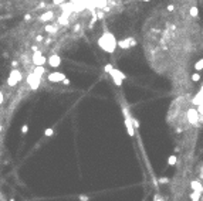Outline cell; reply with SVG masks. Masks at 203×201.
<instances>
[{"label": "cell", "mask_w": 203, "mask_h": 201, "mask_svg": "<svg viewBox=\"0 0 203 201\" xmlns=\"http://www.w3.org/2000/svg\"><path fill=\"white\" fill-rule=\"evenodd\" d=\"M17 65H19L17 61H11V67H13V68H17Z\"/></svg>", "instance_id": "cell-36"}, {"label": "cell", "mask_w": 203, "mask_h": 201, "mask_svg": "<svg viewBox=\"0 0 203 201\" xmlns=\"http://www.w3.org/2000/svg\"><path fill=\"white\" fill-rule=\"evenodd\" d=\"M64 78H67L65 74L60 72V71H53V72L47 74V81H49V82H54V84H56V82H61Z\"/></svg>", "instance_id": "cell-10"}, {"label": "cell", "mask_w": 203, "mask_h": 201, "mask_svg": "<svg viewBox=\"0 0 203 201\" xmlns=\"http://www.w3.org/2000/svg\"><path fill=\"white\" fill-rule=\"evenodd\" d=\"M46 61H47V57L43 55V53H40V51H36V53H33L31 63H33V65H34V67H39V65H43V67H44Z\"/></svg>", "instance_id": "cell-9"}, {"label": "cell", "mask_w": 203, "mask_h": 201, "mask_svg": "<svg viewBox=\"0 0 203 201\" xmlns=\"http://www.w3.org/2000/svg\"><path fill=\"white\" fill-rule=\"evenodd\" d=\"M192 81H200V75H199V74L196 72V74H193V75H192Z\"/></svg>", "instance_id": "cell-28"}, {"label": "cell", "mask_w": 203, "mask_h": 201, "mask_svg": "<svg viewBox=\"0 0 203 201\" xmlns=\"http://www.w3.org/2000/svg\"><path fill=\"white\" fill-rule=\"evenodd\" d=\"M58 24H60V26H68V24H70V17L64 16V14H63V16H60V17H58Z\"/></svg>", "instance_id": "cell-15"}, {"label": "cell", "mask_w": 203, "mask_h": 201, "mask_svg": "<svg viewBox=\"0 0 203 201\" xmlns=\"http://www.w3.org/2000/svg\"><path fill=\"white\" fill-rule=\"evenodd\" d=\"M97 44H98V47L101 50H104L105 53L114 54L115 48H117V38H115V36L112 33L105 30V31L101 34V37L97 40Z\"/></svg>", "instance_id": "cell-1"}, {"label": "cell", "mask_w": 203, "mask_h": 201, "mask_svg": "<svg viewBox=\"0 0 203 201\" xmlns=\"http://www.w3.org/2000/svg\"><path fill=\"white\" fill-rule=\"evenodd\" d=\"M23 80V74L20 72V70H17V68H13L10 74H9V78H7V87L10 88H13V87H16L17 84L20 82V81Z\"/></svg>", "instance_id": "cell-2"}, {"label": "cell", "mask_w": 203, "mask_h": 201, "mask_svg": "<svg viewBox=\"0 0 203 201\" xmlns=\"http://www.w3.org/2000/svg\"><path fill=\"white\" fill-rule=\"evenodd\" d=\"M131 122H132V126H134V129H135V130H138L139 126H141V123L138 122V119H135V118H131Z\"/></svg>", "instance_id": "cell-19"}, {"label": "cell", "mask_w": 203, "mask_h": 201, "mask_svg": "<svg viewBox=\"0 0 203 201\" xmlns=\"http://www.w3.org/2000/svg\"><path fill=\"white\" fill-rule=\"evenodd\" d=\"M122 113H124V118H125V126H127V132H128V135L129 136H135V129L132 126V122H131V113L128 111V108L124 105L122 106Z\"/></svg>", "instance_id": "cell-4"}, {"label": "cell", "mask_w": 203, "mask_h": 201, "mask_svg": "<svg viewBox=\"0 0 203 201\" xmlns=\"http://www.w3.org/2000/svg\"><path fill=\"white\" fill-rule=\"evenodd\" d=\"M159 183L161 184H166V183H169V178L168 177H159Z\"/></svg>", "instance_id": "cell-24"}, {"label": "cell", "mask_w": 203, "mask_h": 201, "mask_svg": "<svg viewBox=\"0 0 203 201\" xmlns=\"http://www.w3.org/2000/svg\"><path fill=\"white\" fill-rule=\"evenodd\" d=\"M197 14H199V10H197V7H190V16L192 17H197Z\"/></svg>", "instance_id": "cell-21"}, {"label": "cell", "mask_w": 203, "mask_h": 201, "mask_svg": "<svg viewBox=\"0 0 203 201\" xmlns=\"http://www.w3.org/2000/svg\"><path fill=\"white\" fill-rule=\"evenodd\" d=\"M43 40H44V38H43V36H37V37H36V41H37V43H41Z\"/></svg>", "instance_id": "cell-31"}, {"label": "cell", "mask_w": 203, "mask_h": 201, "mask_svg": "<svg viewBox=\"0 0 203 201\" xmlns=\"http://www.w3.org/2000/svg\"><path fill=\"white\" fill-rule=\"evenodd\" d=\"M200 195H202V193H199V191H193V193L190 194V198H192V201H199L200 200Z\"/></svg>", "instance_id": "cell-17"}, {"label": "cell", "mask_w": 203, "mask_h": 201, "mask_svg": "<svg viewBox=\"0 0 203 201\" xmlns=\"http://www.w3.org/2000/svg\"><path fill=\"white\" fill-rule=\"evenodd\" d=\"M202 94H203V91H202V88L199 89V94L197 95H195L193 97V105H202Z\"/></svg>", "instance_id": "cell-14"}, {"label": "cell", "mask_w": 203, "mask_h": 201, "mask_svg": "<svg viewBox=\"0 0 203 201\" xmlns=\"http://www.w3.org/2000/svg\"><path fill=\"white\" fill-rule=\"evenodd\" d=\"M65 1H67V0H53V4H54V6H60V4H63Z\"/></svg>", "instance_id": "cell-25"}, {"label": "cell", "mask_w": 203, "mask_h": 201, "mask_svg": "<svg viewBox=\"0 0 203 201\" xmlns=\"http://www.w3.org/2000/svg\"><path fill=\"white\" fill-rule=\"evenodd\" d=\"M80 28H81V26H80V24H77V26H74V28H73V31H74V33H77V31H80Z\"/></svg>", "instance_id": "cell-29"}, {"label": "cell", "mask_w": 203, "mask_h": 201, "mask_svg": "<svg viewBox=\"0 0 203 201\" xmlns=\"http://www.w3.org/2000/svg\"><path fill=\"white\" fill-rule=\"evenodd\" d=\"M186 118H187V122L190 125H193V126H197L200 123V121H202V115L197 112V109H193V108L187 109Z\"/></svg>", "instance_id": "cell-3"}, {"label": "cell", "mask_w": 203, "mask_h": 201, "mask_svg": "<svg viewBox=\"0 0 203 201\" xmlns=\"http://www.w3.org/2000/svg\"><path fill=\"white\" fill-rule=\"evenodd\" d=\"M44 30H46V31L47 33H57V27H56V26H51V24H49V26H46V28H44Z\"/></svg>", "instance_id": "cell-18"}, {"label": "cell", "mask_w": 203, "mask_h": 201, "mask_svg": "<svg viewBox=\"0 0 203 201\" xmlns=\"http://www.w3.org/2000/svg\"><path fill=\"white\" fill-rule=\"evenodd\" d=\"M0 130H1V125H0Z\"/></svg>", "instance_id": "cell-41"}, {"label": "cell", "mask_w": 203, "mask_h": 201, "mask_svg": "<svg viewBox=\"0 0 203 201\" xmlns=\"http://www.w3.org/2000/svg\"><path fill=\"white\" fill-rule=\"evenodd\" d=\"M33 74H34V75H36V77H37V78H43V77H44V74H46V67H43V65H39V67H34V70H33L31 71Z\"/></svg>", "instance_id": "cell-12"}, {"label": "cell", "mask_w": 203, "mask_h": 201, "mask_svg": "<svg viewBox=\"0 0 203 201\" xmlns=\"http://www.w3.org/2000/svg\"><path fill=\"white\" fill-rule=\"evenodd\" d=\"M202 68H203V60L200 58V60H199V61L195 64V70H196V71H200Z\"/></svg>", "instance_id": "cell-20"}, {"label": "cell", "mask_w": 203, "mask_h": 201, "mask_svg": "<svg viewBox=\"0 0 203 201\" xmlns=\"http://www.w3.org/2000/svg\"><path fill=\"white\" fill-rule=\"evenodd\" d=\"M24 20H26V21H29V20H31V16H30V14H26V16H24Z\"/></svg>", "instance_id": "cell-38"}, {"label": "cell", "mask_w": 203, "mask_h": 201, "mask_svg": "<svg viewBox=\"0 0 203 201\" xmlns=\"http://www.w3.org/2000/svg\"><path fill=\"white\" fill-rule=\"evenodd\" d=\"M109 75H111V78H112V81H114V84L117 85V87H121L122 85V81L127 80V75L122 72V71H119V70H117V68H111V71H109Z\"/></svg>", "instance_id": "cell-5"}, {"label": "cell", "mask_w": 203, "mask_h": 201, "mask_svg": "<svg viewBox=\"0 0 203 201\" xmlns=\"http://www.w3.org/2000/svg\"><path fill=\"white\" fill-rule=\"evenodd\" d=\"M31 50H33V51H34V53H36V51H39V47H37V45H33V47H31Z\"/></svg>", "instance_id": "cell-39"}, {"label": "cell", "mask_w": 203, "mask_h": 201, "mask_svg": "<svg viewBox=\"0 0 203 201\" xmlns=\"http://www.w3.org/2000/svg\"><path fill=\"white\" fill-rule=\"evenodd\" d=\"M3 101H4V95H3V92L0 91V105L3 104Z\"/></svg>", "instance_id": "cell-30"}, {"label": "cell", "mask_w": 203, "mask_h": 201, "mask_svg": "<svg viewBox=\"0 0 203 201\" xmlns=\"http://www.w3.org/2000/svg\"><path fill=\"white\" fill-rule=\"evenodd\" d=\"M166 9H168V11H173V10H175V6H173V4H169Z\"/></svg>", "instance_id": "cell-32"}, {"label": "cell", "mask_w": 203, "mask_h": 201, "mask_svg": "<svg viewBox=\"0 0 203 201\" xmlns=\"http://www.w3.org/2000/svg\"><path fill=\"white\" fill-rule=\"evenodd\" d=\"M111 68H112V64H105L104 65V71H105V72H109Z\"/></svg>", "instance_id": "cell-26"}, {"label": "cell", "mask_w": 203, "mask_h": 201, "mask_svg": "<svg viewBox=\"0 0 203 201\" xmlns=\"http://www.w3.org/2000/svg\"><path fill=\"white\" fill-rule=\"evenodd\" d=\"M53 18H54V11H53V10H46V11L39 17L40 21H51Z\"/></svg>", "instance_id": "cell-11"}, {"label": "cell", "mask_w": 203, "mask_h": 201, "mask_svg": "<svg viewBox=\"0 0 203 201\" xmlns=\"http://www.w3.org/2000/svg\"><path fill=\"white\" fill-rule=\"evenodd\" d=\"M137 44H138V43H137V40H135L134 37H127V38H122V40L117 41V45L122 50L132 48V47H135Z\"/></svg>", "instance_id": "cell-6"}, {"label": "cell", "mask_w": 203, "mask_h": 201, "mask_svg": "<svg viewBox=\"0 0 203 201\" xmlns=\"http://www.w3.org/2000/svg\"><path fill=\"white\" fill-rule=\"evenodd\" d=\"M142 1H149V0H142Z\"/></svg>", "instance_id": "cell-40"}, {"label": "cell", "mask_w": 203, "mask_h": 201, "mask_svg": "<svg viewBox=\"0 0 203 201\" xmlns=\"http://www.w3.org/2000/svg\"><path fill=\"white\" fill-rule=\"evenodd\" d=\"M78 200L80 201H89V197L85 195V194H80V195H78Z\"/></svg>", "instance_id": "cell-23"}, {"label": "cell", "mask_w": 203, "mask_h": 201, "mask_svg": "<svg viewBox=\"0 0 203 201\" xmlns=\"http://www.w3.org/2000/svg\"><path fill=\"white\" fill-rule=\"evenodd\" d=\"M29 132V126H27V123L26 125H23V128H21V135H26Z\"/></svg>", "instance_id": "cell-27"}, {"label": "cell", "mask_w": 203, "mask_h": 201, "mask_svg": "<svg viewBox=\"0 0 203 201\" xmlns=\"http://www.w3.org/2000/svg\"><path fill=\"white\" fill-rule=\"evenodd\" d=\"M95 16H97V18H98V17H99V18H102V17H104V11H98V14H95Z\"/></svg>", "instance_id": "cell-33"}, {"label": "cell", "mask_w": 203, "mask_h": 201, "mask_svg": "<svg viewBox=\"0 0 203 201\" xmlns=\"http://www.w3.org/2000/svg\"><path fill=\"white\" fill-rule=\"evenodd\" d=\"M40 84H41L40 78H37L33 72L27 74V85H29V88L31 89V91H37L39 87H40Z\"/></svg>", "instance_id": "cell-7"}, {"label": "cell", "mask_w": 203, "mask_h": 201, "mask_svg": "<svg viewBox=\"0 0 203 201\" xmlns=\"http://www.w3.org/2000/svg\"><path fill=\"white\" fill-rule=\"evenodd\" d=\"M46 64L49 65L50 68H53V70H57L58 67L61 65V57L58 55V54H51V55L47 57Z\"/></svg>", "instance_id": "cell-8"}, {"label": "cell", "mask_w": 203, "mask_h": 201, "mask_svg": "<svg viewBox=\"0 0 203 201\" xmlns=\"http://www.w3.org/2000/svg\"><path fill=\"white\" fill-rule=\"evenodd\" d=\"M190 187H192L193 191H199V193L203 191V185H202V183H200V180H192V181H190Z\"/></svg>", "instance_id": "cell-13"}, {"label": "cell", "mask_w": 203, "mask_h": 201, "mask_svg": "<svg viewBox=\"0 0 203 201\" xmlns=\"http://www.w3.org/2000/svg\"><path fill=\"white\" fill-rule=\"evenodd\" d=\"M44 41V44H46V45H50V43H51V38H47V40H43Z\"/></svg>", "instance_id": "cell-37"}, {"label": "cell", "mask_w": 203, "mask_h": 201, "mask_svg": "<svg viewBox=\"0 0 203 201\" xmlns=\"http://www.w3.org/2000/svg\"><path fill=\"white\" fill-rule=\"evenodd\" d=\"M154 201H162L161 200V197L158 195V194H155V197H154Z\"/></svg>", "instance_id": "cell-35"}, {"label": "cell", "mask_w": 203, "mask_h": 201, "mask_svg": "<svg viewBox=\"0 0 203 201\" xmlns=\"http://www.w3.org/2000/svg\"><path fill=\"white\" fill-rule=\"evenodd\" d=\"M61 82H63L64 85H70V80H67V78H64V80L61 81Z\"/></svg>", "instance_id": "cell-34"}, {"label": "cell", "mask_w": 203, "mask_h": 201, "mask_svg": "<svg viewBox=\"0 0 203 201\" xmlns=\"http://www.w3.org/2000/svg\"><path fill=\"white\" fill-rule=\"evenodd\" d=\"M54 135V130L51 128H47L46 130H44V136H47V137H50V136H53Z\"/></svg>", "instance_id": "cell-22"}, {"label": "cell", "mask_w": 203, "mask_h": 201, "mask_svg": "<svg viewBox=\"0 0 203 201\" xmlns=\"http://www.w3.org/2000/svg\"><path fill=\"white\" fill-rule=\"evenodd\" d=\"M176 161H178V157L175 154H172V156H169V159H168V166H175Z\"/></svg>", "instance_id": "cell-16"}]
</instances>
